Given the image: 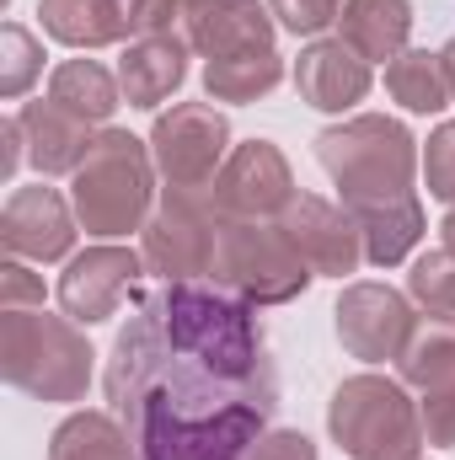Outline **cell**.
Listing matches in <instances>:
<instances>
[{"mask_svg": "<svg viewBox=\"0 0 455 460\" xmlns=\"http://www.w3.org/2000/svg\"><path fill=\"white\" fill-rule=\"evenodd\" d=\"M38 16H43V32L70 49H108L129 38L118 0H38Z\"/></svg>", "mask_w": 455, "mask_h": 460, "instance_id": "7402d4cb", "label": "cell"}, {"mask_svg": "<svg viewBox=\"0 0 455 460\" xmlns=\"http://www.w3.org/2000/svg\"><path fill=\"white\" fill-rule=\"evenodd\" d=\"M150 155H156V172L166 177V188H188V193L215 188V177L230 155L226 113H215L210 102H177L172 113L156 118Z\"/></svg>", "mask_w": 455, "mask_h": 460, "instance_id": "ba28073f", "label": "cell"}, {"mask_svg": "<svg viewBox=\"0 0 455 460\" xmlns=\"http://www.w3.org/2000/svg\"><path fill=\"white\" fill-rule=\"evenodd\" d=\"M183 81H188V38L183 32L129 38V49L118 59V86H123L129 108H161Z\"/></svg>", "mask_w": 455, "mask_h": 460, "instance_id": "2e32d148", "label": "cell"}, {"mask_svg": "<svg viewBox=\"0 0 455 460\" xmlns=\"http://www.w3.org/2000/svg\"><path fill=\"white\" fill-rule=\"evenodd\" d=\"M440 235H445V252H455V209L445 215V226H440Z\"/></svg>", "mask_w": 455, "mask_h": 460, "instance_id": "e575fe53", "label": "cell"}, {"mask_svg": "<svg viewBox=\"0 0 455 460\" xmlns=\"http://www.w3.org/2000/svg\"><path fill=\"white\" fill-rule=\"evenodd\" d=\"M397 375L402 385H418V391L455 380V316H418L413 338L397 358Z\"/></svg>", "mask_w": 455, "mask_h": 460, "instance_id": "603a6c76", "label": "cell"}, {"mask_svg": "<svg viewBox=\"0 0 455 460\" xmlns=\"http://www.w3.org/2000/svg\"><path fill=\"white\" fill-rule=\"evenodd\" d=\"M139 273H145V257L134 246H113V241L86 246L59 273V305H65L70 322L97 327V322H108L118 311V300L139 284Z\"/></svg>", "mask_w": 455, "mask_h": 460, "instance_id": "8fae6325", "label": "cell"}, {"mask_svg": "<svg viewBox=\"0 0 455 460\" xmlns=\"http://www.w3.org/2000/svg\"><path fill=\"white\" fill-rule=\"evenodd\" d=\"M348 215H353V226L364 235V262H375V268L407 262L413 246L424 241V204H418V193H402V199H386V204H359Z\"/></svg>", "mask_w": 455, "mask_h": 460, "instance_id": "ac0fdd59", "label": "cell"}, {"mask_svg": "<svg viewBox=\"0 0 455 460\" xmlns=\"http://www.w3.org/2000/svg\"><path fill=\"white\" fill-rule=\"evenodd\" d=\"M76 204H65L54 188H16L0 209V246L22 262H59L76 246Z\"/></svg>", "mask_w": 455, "mask_h": 460, "instance_id": "4fadbf2b", "label": "cell"}, {"mask_svg": "<svg viewBox=\"0 0 455 460\" xmlns=\"http://www.w3.org/2000/svg\"><path fill=\"white\" fill-rule=\"evenodd\" d=\"M70 204L86 235L118 241L129 230H145L156 215V155L129 128H103L92 155L70 172Z\"/></svg>", "mask_w": 455, "mask_h": 460, "instance_id": "7a4b0ae2", "label": "cell"}, {"mask_svg": "<svg viewBox=\"0 0 455 460\" xmlns=\"http://www.w3.org/2000/svg\"><path fill=\"white\" fill-rule=\"evenodd\" d=\"M215 246H220V215L210 204V188L204 193H188V188H166L150 226L139 230V257H145V273H156L161 284H188V279H204L215 268Z\"/></svg>", "mask_w": 455, "mask_h": 460, "instance_id": "52a82bcc", "label": "cell"}, {"mask_svg": "<svg viewBox=\"0 0 455 460\" xmlns=\"http://www.w3.org/2000/svg\"><path fill=\"white\" fill-rule=\"evenodd\" d=\"M210 204L220 220H279L295 204V177H290L284 150L273 139L236 145L210 188Z\"/></svg>", "mask_w": 455, "mask_h": 460, "instance_id": "9c48e42d", "label": "cell"}, {"mask_svg": "<svg viewBox=\"0 0 455 460\" xmlns=\"http://www.w3.org/2000/svg\"><path fill=\"white\" fill-rule=\"evenodd\" d=\"M284 81V59L273 49H252V54H230L204 65V92L215 102H257Z\"/></svg>", "mask_w": 455, "mask_h": 460, "instance_id": "cb8c5ba5", "label": "cell"}, {"mask_svg": "<svg viewBox=\"0 0 455 460\" xmlns=\"http://www.w3.org/2000/svg\"><path fill=\"white\" fill-rule=\"evenodd\" d=\"M49 460H139V445L129 439V429L113 412H70L54 434H49Z\"/></svg>", "mask_w": 455, "mask_h": 460, "instance_id": "44dd1931", "label": "cell"}, {"mask_svg": "<svg viewBox=\"0 0 455 460\" xmlns=\"http://www.w3.org/2000/svg\"><path fill=\"white\" fill-rule=\"evenodd\" d=\"M241 460H317V445L300 429H268L257 445H246Z\"/></svg>", "mask_w": 455, "mask_h": 460, "instance_id": "d6a6232c", "label": "cell"}, {"mask_svg": "<svg viewBox=\"0 0 455 460\" xmlns=\"http://www.w3.org/2000/svg\"><path fill=\"white\" fill-rule=\"evenodd\" d=\"M38 305H43V279L22 257H5L0 262V311H38Z\"/></svg>", "mask_w": 455, "mask_h": 460, "instance_id": "1f68e13d", "label": "cell"}, {"mask_svg": "<svg viewBox=\"0 0 455 460\" xmlns=\"http://www.w3.org/2000/svg\"><path fill=\"white\" fill-rule=\"evenodd\" d=\"M338 27V38L353 43L370 65L397 59L407 49V32H413V0H343Z\"/></svg>", "mask_w": 455, "mask_h": 460, "instance_id": "d6986e66", "label": "cell"}, {"mask_svg": "<svg viewBox=\"0 0 455 460\" xmlns=\"http://www.w3.org/2000/svg\"><path fill=\"white\" fill-rule=\"evenodd\" d=\"M440 65H445V81H451V102H455V38L440 49Z\"/></svg>", "mask_w": 455, "mask_h": 460, "instance_id": "836d02e7", "label": "cell"}, {"mask_svg": "<svg viewBox=\"0 0 455 460\" xmlns=\"http://www.w3.org/2000/svg\"><path fill=\"white\" fill-rule=\"evenodd\" d=\"M279 226L290 235V246L306 257L311 273H322V279H348V273H359V262H364V235H359V226H353L348 209L317 199V193H295V204L279 215Z\"/></svg>", "mask_w": 455, "mask_h": 460, "instance_id": "7c38bea8", "label": "cell"}, {"mask_svg": "<svg viewBox=\"0 0 455 460\" xmlns=\"http://www.w3.org/2000/svg\"><path fill=\"white\" fill-rule=\"evenodd\" d=\"M424 182H429L434 199H445L455 209V118L440 123L429 134V145H424Z\"/></svg>", "mask_w": 455, "mask_h": 460, "instance_id": "f1b7e54d", "label": "cell"}, {"mask_svg": "<svg viewBox=\"0 0 455 460\" xmlns=\"http://www.w3.org/2000/svg\"><path fill=\"white\" fill-rule=\"evenodd\" d=\"M418 418H424V445L455 450V380H445V385H429V391H424Z\"/></svg>", "mask_w": 455, "mask_h": 460, "instance_id": "f546056e", "label": "cell"}, {"mask_svg": "<svg viewBox=\"0 0 455 460\" xmlns=\"http://www.w3.org/2000/svg\"><path fill=\"white\" fill-rule=\"evenodd\" d=\"M118 11L129 38H156L172 32V22H183V0H118Z\"/></svg>", "mask_w": 455, "mask_h": 460, "instance_id": "4dcf8cb0", "label": "cell"}, {"mask_svg": "<svg viewBox=\"0 0 455 460\" xmlns=\"http://www.w3.org/2000/svg\"><path fill=\"white\" fill-rule=\"evenodd\" d=\"M407 295L429 311V316H455V252H424L407 273Z\"/></svg>", "mask_w": 455, "mask_h": 460, "instance_id": "4316f807", "label": "cell"}, {"mask_svg": "<svg viewBox=\"0 0 455 460\" xmlns=\"http://www.w3.org/2000/svg\"><path fill=\"white\" fill-rule=\"evenodd\" d=\"M38 75H43V43L22 22H5L0 27V97L5 102L27 97Z\"/></svg>", "mask_w": 455, "mask_h": 460, "instance_id": "484cf974", "label": "cell"}, {"mask_svg": "<svg viewBox=\"0 0 455 460\" xmlns=\"http://www.w3.org/2000/svg\"><path fill=\"white\" fill-rule=\"evenodd\" d=\"M183 38L193 54L230 59V54H252V49H273V11H263L257 0H183Z\"/></svg>", "mask_w": 455, "mask_h": 460, "instance_id": "5bb4252c", "label": "cell"}, {"mask_svg": "<svg viewBox=\"0 0 455 460\" xmlns=\"http://www.w3.org/2000/svg\"><path fill=\"white\" fill-rule=\"evenodd\" d=\"M92 343L81 322L38 311H0V375L38 402H81L92 385Z\"/></svg>", "mask_w": 455, "mask_h": 460, "instance_id": "277c9868", "label": "cell"}, {"mask_svg": "<svg viewBox=\"0 0 455 460\" xmlns=\"http://www.w3.org/2000/svg\"><path fill=\"white\" fill-rule=\"evenodd\" d=\"M273 22L295 38H322L333 22L343 16V0H268Z\"/></svg>", "mask_w": 455, "mask_h": 460, "instance_id": "83f0119b", "label": "cell"}, {"mask_svg": "<svg viewBox=\"0 0 455 460\" xmlns=\"http://www.w3.org/2000/svg\"><path fill=\"white\" fill-rule=\"evenodd\" d=\"M103 391L139 460H241L268 434L279 369L252 305L188 279L134 305L113 338Z\"/></svg>", "mask_w": 455, "mask_h": 460, "instance_id": "6da1fadb", "label": "cell"}, {"mask_svg": "<svg viewBox=\"0 0 455 460\" xmlns=\"http://www.w3.org/2000/svg\"><path fill=\"white\" fill-rule=\"evenodd\" d=\"M49 102L97 128V123H108V118L123 108V86H118L97 59H65V65L49 75Z\"/></svg>", "mask_w": 455, "mask_h": 460, "instance_id": "ffe728a7", "label": "cell"}, {"mask_svg": "<svg viewBox=\"0 0 455 460\" xmlns=\"http://www.w3.org/2000/svg\"><path fill=\"white\" fill-rule=\"evenodd\" d=\"M317 161L327 166V177L338 182L343 209L359 204H386L413 193V172H418V139L407 134V123L386 113H359L343 118L333 128L317 134Z\"/></svg>", "mask_w": 455, "mask_h": 460, "instance_id": "3957f363", "label": "cell"}, {"mask_svg": "<svg viewBox=\"0 0 455 460\" xmlns=\"http://www.w3.org/2000/svg\"><path fill=\"white\" fill-rule=\"evenodd\" d=\"M215 284L246 300L252 311L263 305H290L306 295L317 279L306 257L290 246L279 220H220V246H215Z\"/></svg>", "mask_w": 455, "mask_h": 460, "instance_id": "8992f818", "label": "cell"}, {"mask_svg": "<svg viewBox=\"0 0 455 460\" xmlns=\"http://www.w3.org/2000/svg\"><path fill=\"white\" fill-rule=\"evenodd\" d=\"M327 434L348 460H418L424 418L402 380L353 375L327 402Z\"/></svg>", "mask_w": 455, "mask_h": 460, "instance_id": "5b68a950", "label": "cell"}, {"mask_svg": "<svg viewBox=\"0 0 455 460\" xmlns=\"http://www.w3.org/2000/svg\"><path fill=\"white\" fill-rule=\"evenodd\" d=\"M22 139H27V161L43 172V177H59V172H76L86 155H92V145H97V134H92V123H81L76 113H65V108H54V102H27L22 113Z\"/></svg>", "mask_w": 455, "mask_h": 460, "instance_id": "e0dca14e", "label": "cell"}, {"mask_svg": "<svg viewBox=\"0 0 455 460\" xmlns=\"http://www.w3.org/2000/svg\"><path fill=\"white\" fill-rule=\"evenodd\" d=\"M386 92H391V102H402L407 113H440V108H451L445 65H440V54H429V49H402V54L386 65Z\"/></svg>", "mask_w": 455, "mask_h": 460, "instance_id": "d4e9b609", "label": "cell"}, {"mask_svg": "<svg viewBox=\"0 0 455 460\" xmlns=\"http://www.w3.org/2000/svg\"><path fill=\"white\" fill-rule=\"evenodd\" d=\"M370 86H375L370 59L343 38H311L295 59V92L317 113H348L353 102L370 97Z\"/></svg>", "mask_w": 455, "mask_h": 460, "instance_id": "9a60e30c", "label": "cell"}, {"mask_svg": "<svg viewBox=\"0 0 455 460\" xmlns=\"http://www.w3.org/2000/svg\"><path fill=\"white\" fill-rule=\"evenodd\" d=\"M338 338L353 358L364 364H386V358H402V348L413 338L418 316H413V300L397 295L391 284H348L338 300Z\"/></svg>", "mask_w": 455, "mask_h": 460, "instance_id": "30bf717a", "label": "cell"}]
</instances>
